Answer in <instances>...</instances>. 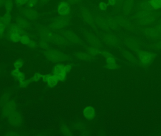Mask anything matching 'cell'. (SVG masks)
<instances>
[{
  "instance_id": "obj_1",
  "label": "cell",
  "mask_w": 161,
  "mask_h": 136,
  "mask_svg": "<svg viewBox=\"0 0 161 136\" xmlns=\"http://www.w3.org/2000/svg\"><path fill=\"white\" fill-rule=\"evenodd\" d=\"M58 14L61 16L67 15L69 13V6L66 2H61L58 5Z\"/></svg>"
},
{
  "instance_id": "obj_2",
  "label": "cell",
  "mask_w": 161,
  "mask_h": 136,
  "mask_svg": "<svg viewBox=\"0 0 161 136\" xmlns=\"http://www.w3.org/2000/svg\"><path fill=\"white\" fill-rule=\"evenodd\" d=\"M83 113L86 119H91L94 117V114H95V110L93 107L89 106L84 109Z\"/></svg>"
},
{
  "instance_id": "obj_3",
  "label": "cell",
  "mask_w": 161,
  "mask_h": 136,
  "mask_svg": "<svg viewBox=\"0 0 161 136\" xmlns=\"http://www.w3.org/2000/svg\"><path fill=\"white\" fill-rule=\"evenodd\" d=\"M22 14L26 18L28 19H34L37 15L35 11L29 9H26L23 10Z\"/></svg>"
},
{
  "instance_id": "obj_4",
  "label": "cell",
  "mask_w": 161,
  "mask_h": 136,
  "mask_svg": "<svg viewBox=\"0 0 161 136\" xmlns=\"http://www.w3.org/2000/svg\"><path fill=\"white\" fill-rule=\"evenodd\" d=\"M58 81L56 74L50 75L48 81H47L48 85L50 87H53L57 85Z\"/></svg>"
},
{
  "instance_id": "obj_5",
  "label": "cell",
  "mask_w": 161,
  "mask_h": 136,
  "mask_svg": "<svg viewBox=\"0 0 161 136\" xmlns=\"http://www.w3.org/2000/svg\"><path fill=\"white\" fill-rule=\"evenodd\" d=\"M149 4L151 7L156 10L161 8V0H150Z\"/></svg>"
},
{
  "instance_id": "obj_6",
  "label": "cell",
  "mask_w": 161,
  "mask_h": 136,
  "mask_svg": "<svg viewBox=\"0 0 161 136\" xmlns=\"http://www.w3.org/2000/svg\"><path fill=\"white\" fill-rule=\"evenodd\" d=\"M141 61L144 62H148L151 60V54L148 53H143L140 56Z\"/></svg>"
},
{
  "instance_id": "obj_7",
  "label": "cell",
  "mask_w": 161,
  "mask_h": 136,
  "mask_svg": "<svg viewBox=\"0 0 161 136\" xmlns=\"http://www.w3.org/2000/svg\"><path fill=\"white\" fill-rule=\"evenodd\" d=\"M107 63L108 64L107 67L109 69H114L116 67L115 60L113 58H108L107 59Z\"/></svg>"
},
{
  "instance_id": "obj_8",
  "label": "cell",
  "mask_w": 161,
  "mask_h": 136,
  "mask_svg": "<svg viewBox=\"0 0 161 136\" xmlns=\"http://www.w3.org/2000/svg\"><path fill=\"white\" fill-rule=\"evenodd\" d=\"M17 19V23L19 27H26L27 25V22L26 21V19L24 18L23 17H18Z\"/></svg>"
},
{
  "instance_id": "obj_9",
  "label": "cell",
  "mask_w": 161,
  "mask_h": 136,
  "mask_svg": "<svg viewBox=\"0 0 161 136\" xmlns=\"http://www.w3.org/2000/svg\"><path fill=\"white\" fill-rule=\"evenodd\" d=\"M21 36L20 34H10V40L13 42H18L20 41Z\"/></svg>"
},
{
  "instance_id": "obj_10",
  "label": "cell",
  "mask_w": 161,
  "mask_h": 136,
  "mask_svg": "<svg viewBox=\"0 0 161 136\" xmlns=\"http://www.w3.org/2000/svg\"><path fill=\"white\" fill-rule=\"evenodd\" d=\"M7 13H10L13 8V2L11 0H6L4 4Z\"/></svg>"
},
{
  "instance_id": "obj_11",
  "label": "cell",
  "mask_w": 161,
  "mask_h": 136,
  "mask_svg": "<svg viewBox=\"0 0 161 136\" xmlns=\"http://www.w3.org/2000/svg\"><path fill=\"white\" fill-rule=\"evenodd\" d=\"M21 33V31L19 26L14 25L11 27L10 30V34H18L20 35Z\"/></svg>"
},
{
  "instance_id": "obj_12",
  "label": "cell",
  "mask_w": 161,
  "mask_h": 136,
  "mask_svg": "<svg viewBox=\"0 0 161 136\" xmlns=\"http://www.w3.org/2000/svg\"><path fill=\"white\" fill-rule=\"evenodd\" d=\"M11 20V16L9 13H7L4 15V16L2 18V22L4 24H8L10 22Z\"/></svg>"
},
{
  "instance_id": "obj_13",
  "label": "cell",
  "mask_w": 161,
  "mask_h": 136,
  "mask_svg": "<svg viewBox=\"0 0 161 136\" xmlns=\"http://www.w3.org/2000/svg\"><path fill=\"white\" fill-rule=\"evenodd\" d=\"M20 42L24 45H28L30 43V38L27 35H23L21 37Z\"/></svg>"
},
{
  "instance_id": "obj_14",
  "label": "cell",
  "mask_w": 161,
  "mask_h": 136,
  "mask_svg": "<svg viewBox=\"0 0 161 136\" xmlns=\"http://www.w3.org/2000/svg\"><path fill=\"white\" fill-rule=\"evenodd\" d=\"M64 66L63 65H58L55 66L54 68V73L55 74H57L59 73L64 71Z\"/></svg>"
},
{
  "instance_id": "obj_15",
  "label": "cell",
  "mask_w": 161,
  "mask_h": 136,
  "mask_svg": "<svg viewBox=\"0 0 161 136\" xmlns=\"http://www.w3.org/2000/svg\"><path fill=\"white\" fill-rule=\"evenodd\" d=\"M66 72H65V71H63V72H61V73L56 74L58 80V82L64 80H65V78H66Z\"/></svg>"
},
{
  "instance_id": "obj_16",
  "label": "cell",
  "mask_w": 161,
  "mask_h": 136,
  "mask_svg": "<svg viewBox=\"0 0 161 136\" xmlns=\"http://www.w3.org/2000/svg\"><path fill=\"white\" fill-rule=\"evenodd\" d=\"M43 75L40 74L36 73L33 77L31 79L30 81H38L41 78H43Z\"/></svg>"
},
{
  "instance_id": "obj_17",
  "label": "cell",
  "mask_w": 161,
  "mask_h": 136,
  "mask_svg": "<svg viewBox=\"0 0 161 136\" xmlns=\"http://www.w3.org/2000/svg\"><path fill=\"white\" fill-rule=\"evenodd\" d=\"M23 65V62L22 61L18 60L15 62L14 67L15 68V69L19 70L22 67Z\"/></svg>"
},
{
  "instance_id": "obj_18",
  "label": "cell",
  "mask_w": 161,
  "mask_h": 136,
  "mask_svg": "<svg viewBox=\"0 0 161 136\" xmlns=\"http://www.w3.org/2000/svg\"><path fill=\"white\" fill-rule=\"evenodd\" d=\"M37 0H29L27 2V5L29 8H32L37 4Z\"/></svg>"
},
{
  "instance_id": "obj_19",
  "label": "cell",
  "mask_w": 161,
  "mask_h": 136,
  "mask_svg": "<svg viewBox=\"0 0 161 136\" xmlns=\"http://www.w3.org/2000/svg\"><path fill=\"white\" fill-rule=\"evenodd\" d=\"M15 2L18 5L23 6L25 5L29 0H15Z\"/></svg>"
},
{
  "instance_id": "obj_20",
  "label": "cell",
  "mask_w": 161,
  "mask_h": 136,
  "mask_svg": "<svg viewBox=\"0 0 161 136\" xmlns=\"http://www.w3.org/2000/svg\"><path fill=\"white\" fill-rule=\"evenodd\" d=\"M20 72L19 71V70L18 69H15V70H13L12 71V75L13 76V77H15V78H18V77L19 75V74H20Z\"/></svg>"
},
{
  "instance_id": "obj_21",
  "label": "cell",
  "mask_w": 161,
  "mask_h": 136,
  "mask_svg": "<svg viewBox=\"0 0 161 136\" xmlns=\"http://www.w3.org/2000/svg\"><path fill=\"white\" fill-rule=\"evenodd\" d=\"M5 30V24L2 22H0V35H2Z\"/></svg>"
},
{
  "instance_id": "obj_22",
  "label": "cell",
  "mask_w": 161,
  "mask_h": 136,
  "mask_svg": "<svg viewBox=\"0 0 161 136\" xmlns=\"http://www.w3.org/2000/svg\"><path fill=\"white\" fill-rule=\"evenodd\" d=\"M99 7L101 10H106V8H107V6L105 2H100V4H99Z\"/></svg>"
},
{
  "instance_id": "obj_23",
  "label": "cell",
  "mask_w": 161,
  "mask_h": 136,
  "mask_svg": "<svg viewBox=\"0 0 161 136\" xmlns=\"http://www.w3.org/2000/svg\"><path fill=\"white\" fill-rule=\"evenodd\" d=\"M17 79L20 82V81H23L25 80V76L24 75L23 73L20 72Z\"/></svg>"
},
{
  "instance_id": "obj_24",
  "label": "cell",
  "mask_w": 161,
  "mask_h": 136,
  "mask_svg": "<svg viewBox=\"0 0 161 136\" xmlns=\"http://www.w3.org/2000/svg\"><path fill=\"white\" fill-rule=\"evenodd\" d=\"M28 84V83L27 81H25L23 80V81H20V87L21 88L27 87Z\"/></svg>"
},
{
  "instance_id": "obj_25",
  "label": "cell",
  "mask_w": 161,
  "mask_h": 136,
  "mask_svg": "<svg viewBox=\"0 0 161 136\" xmlns=\"http://www.w3.org/2000/svg\"><path fill=\"white\" fill-rule=\"evenodd\" d=\"M71 70V66L67 65L64 66V71L66 72V73L70 72Z\"/></svg>"
},
{
  "instance_id": "obj_26",
  "label": "cell",
  "mask_w": 161,
  "mask_h": 136,
  "mask_svg": "<svg viewBox=\"0 0 161 136\" xmlns=\"http://www.w3.org/2000/svg\"><path fill=\"white\" fill-rule=\"evenodd\" d=\"M49 77H50V75H45L43 76V80L44 82H47V81H48Z\"/></svg>"
},
{
  "instance_id": "obj_27",
  "label": "cell",
  "mask_w": 161,
  "mask_h": 136,
  "mask_svg": "<svg viewBox=\"0 0 161 136\" xmlns=\"http://www.w3.org/2000/svg\"><path fill=\"white\" fill-rule=\"evenodd\" d=\"M116 0H109V4L110 5H114L116 3Z\"/></svg>"
},
{
  "instance_id": "obj_28",
  "label": "cell",
  "mask_w": 161,
  "mask_h": 136,
  "mask_svg": "<svg viewBox=\"0 0 161 136\" xmlns=\"http://www.w3.org/2000/svg\"><path fill=\"white\" fill-rule=\"evenodd\" d=\"M43 1V2H47V1H49V0H42Z\"/></svg>"
}]
</instances>
